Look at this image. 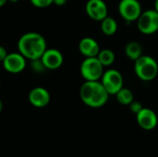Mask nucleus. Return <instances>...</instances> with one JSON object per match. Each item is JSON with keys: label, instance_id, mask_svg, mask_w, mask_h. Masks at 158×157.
<instances>
[{"label": "nucleus", "instance_id": "7", "mask_svg": "<svg viewBox=\"0 0 158 157\" xmlns=\"http://www.w3.org/2000/svg\"><path fill=\"white\" fill-rule=\"evenodd\" d=\"M118 8L119 15L128 23L137 21L143 12L138 0H120Z\"/></svg>", "mask_w": 158, "mask_h": 157}, {"label": "nucleus", "instance_id": "26", "mask_svg": "<svg viewBox=\"0 0 158 157\" xmlns=\"http://www.w3.org/2000/svg\"><path fill=\"white\" fill-rule=\"evenodd\" d=\"M8 2H11V3H17L19 0H7Z\"/></svg>", "mask_w": 158, "mask_h": 157}, {"label": "nucleus", "instance_id": "16", "mask_svg": "<svg viewBox=\"0 0 158 157\" xmlns=\"http://www.w3.org/2000/svg\"><path fill=\"white\" fill-rule=\"evenodd\" d=\"M97 58L104 67H110L116 60V55L111 49H103L100 50Z\"/></svg>", "mask_w": 158, "mask_h": 157}, {"label": "nucleus", "instance_id": "6", "mask_svg": "<svg viewBox=\"0 0 158 157\" xmlns=\"http://www.w3.org/2000/svg\"><path fill=\"white\" fill-rule=\"evenodd\" d=\"M123 76L122 74L114 68H109L106 71H104V74L101 78V83L107 91L109 94H115L123 88Z\"/></svg>", "mask_w": 158, "mask_h": 157}, {"label": "nucleus", "instance_id": "25", "mask_svg": "<svg viewBox=\"0 0 158 157\" xmlns=\"http://www.w3.org/2000/svg\"><path fill=\"white\" fill-rule=\"evenodd\" d=\"M2 109H3V104H2V101L0 100V113L2 112Z\"/></svg>", "mask_w": 158, "mask_h": 157}, {"label": "nucleus", "instance_id": "23", "mask_svg": "<svg viewBox=\"0 0 158 157\" xmlns=\"http://www.w3.org/2000/svg\"><path fill=\"white\" fill-rule=\"evenodd\" d=\"M6 2H7V0H0V7L3 6Z\"/></svg>", "mask_w": 158, "mask_h": 157}, {"label": "nucleus", "instance_id": "22", "mask_svg": "<svg viewBox=\"0 0 158 157\" xmlns=\"http://www.w3.org/2000/svg\"><path fill=\"white\" fill-rule=\"evenodd\" d=\"M66 3H67V0H54L53 4H55L56 6H64Z\"/></svg>", "mask_w": 158, "mask_h": 157}, {"label": "nucleus", "instance_id": "2", "mask_svg": "<svg viewBox=\"0 0 158 157\" xmlns=\"http://www.w3.org/2000/svg\"><path fill=\"white\" fill-rule=\"evenodd\" d=\"M109 93L99 81H85L81 86L80 97L84 105L92 108L104 106L109 98Z\"/></svg>", "mask_w": 158, "mask_h": 157}, {"label": "nucleus", "instance_id": "17", "mask_svg": "<svg viewBox=\"0 0 158 157\" xmlns=\"http://www.w3.org/2000/svg\"><path fill=\"white\" fill-rule=\"evenodd\" d=\"M116 96L118 102L122 105H130L131 102L134 100L133 93L130 89L124 87L116 93Z\"/></svg>", "mask_w": 158, "mask_h": 157}, {"label": "nucleus", "instance_id": "5", "mask_svg": "<svg viewBox=\"0 0 158 157\" xmlns=\"http://www.w3.org/2000/svg\"><path fill=\"white\" fill-rule=\"evenodd\" d=\"M139 31L146 35L156 33L158 31V12L154 9H147L142 12L137 19Z\"/></svg>", "mask_w": 158, "mask_h": 157}, {"label": "nucleus", "instance_id": "21", "mask_svg": "<svg viewBox=\"0 0 158 157\" xmlns=\"http://www.w3.org/2000/svg\"><path fill=\"white\" fill-rule=\"evenodd\" d=\"M7 51H6V49L4 47V46H2V45H0V62H3L4 61V59L6 58V56H7Z\"/></svg>", "mask_w": 158, "mask_h": 157}, {"label": "nucleus", "instance_id": "14", "mask_svg": "<svg viewBox=\"0 0 158 157\" xmlns=\"http://www.w3.org/2000/svg\"><path fill=\"white\" fill-rule=\"evenodd\" d=\"M125 55L128 58L132 61L137 60L140 56H143V47L142 44L138 42L132 41L127 43L125 46Z\"/></svg>", "mask_w": 158, "mask_h": 157}, {"label": "nucleus", "instance_id": "15", "mask_svg": "<svg viewBox=\"0 0 158 157\" xmlns=\"http://www.w3.org/2000/svg\"><path fill=\"white\" fill-rule=\"evenodd\" d=\"M101 31L105 35L111 36L115 34L118 31L117 20L109 16H106L104 19L101 20Z\"/></svg>", "mask_w": 158, "mask_h": 157}, {"label": "nucleus", "instance_id": "19", "mask_svg": "<svg viewBox=\"0 0 158 157\" xmlns=\"http://www.w3.org/2000/svg\"><path fill=\"white\" fill-rule=\"evenodd\" d=\"M31 68L35 72H42L43 70L46 69L45 67L44 66V63L42 62L41 58L31 60Z\"/></svg>", "mask_w": 158, "mask_h": 157}, {"label": "nucleus", "instance_id": "4", "mask_svg": "<svg viewBox=\"0 0 158 157\" xmlns=\"http://www.w3.org/2000/svg\"><path fill=\"white\" fill-rule=\"evenodd\" d=\"M104 68L97 56L86 57L81 65V74L85 81H99L104 74Z\"/></svg>", "mask_w": 158, "mask_h": 157}, {"label": "nucleus", "instance_id": "20", "mask_svg": "<svg viewBox=\"0 0 158 157\" xmlns=\"http://www.w3.org/2000/svg\"><path fill=\"white\" fill-rule=\"evenodd\" d=\"M130 108H131V111L133 114L137 115V114L143 108V105H142L141 102L133 100V101L131 102V104L130 105Z\"/></svg>", "mask_w": 158, "mask_h": 157}, {"label": "nucleus", "instance_id": "3", "mask_svg": "<svg viewBox=\"0 0 158 157\" xmlns=\"http://www.w3.org/2000/svg\"><path fill=\"white\" fill-rule=\"evenodd\" d=\"M134 71L140 80L143 81H151L157 76V62L154 57L143 55L134 61Z\"/></svg>", "mask_w": 158, "mask_h": 157}, {"label": "nucleus", "instance_id": "1", "mask_svg": "<svg viewBox=\"0 0 158 157\" xmlns=\"http://www.w3.org/2000/svg\"><path fill=\"white\" fill-rule=\"evenodd\" d=\"M18 49L26 59H39L47 49L46 41L44 37L38 32H27L19 38Z\"/></svg>", "mask_w": 158, "mask_h": 157}, {"label": "nucleus", "instance_id": "11", "mask_svg": "<svg viewBox=\"0 0 158 157\" xmlns=\"http://www.w3.org/2000/svg\"><path fill=\"white\" fill-rule=\"evenodd\" d=\"M42 62L46 69L55 70L59 68L64 61V57L62 53L55 48L46 49L41 57Z\"/></svg>", "mask_w": 158, "mask_h": 157}, {"label": "nucleus", "instance_id": "10", "mask_svg": "<svg viewBox=\"0 0 158 157\" xmlns=\"http://www.w3.org/2000/svg\"><path fill=\"white\" fill-rule=\"evenodd\" d=\"M136 120L142 129L152 130L158 125V115L154 110L143 107L136 115Z\"/></svg>", "mask_w": 158, "mask_h": 157}, {"label": "nucleus", "instance_id": "8", "mask_svg": "<svg viewBox=\"0 0 158 157\" xmlns=\"http://www.w3.org/2000/svg\"><path fill=\"white\" fill-rule=\"evenodd\" d=\"M2 63L4 68L7 72L13 74L19 73L26 68V58L19 52L8 53Z\"/></svg>", "mask_w": 158, "mask_h": 157}, {"label": "nucleus", "instance_id": "12", "mask_svg": "<svg viewBox=\"0 0 158 157\" xmlns=\"http://www.w3.org/2000/svg\"><path fill=\"white\" fill-rule=\"evenodd\" d=\"M29 102L31 105L37 108L46 106L50 102V93L44 87H35L29 93Z\"/></svg>", "mask_w": 158, "mask_h": 157}, {"label": "nucleus", "instance_id": "9", "mask_svg": "<svg viewBox=\"0 0 158 157\" xmlns=\"http://www.w3.org/2000/svg\"><path fill=\"white\" fill-rule=\"evenodd\" d=\"M87 15L94 20L101 21L108 13V8L104 0H88L85 6Z\"/></svg>", "mask_w": 158, "mask_h": 157}, {"label": "nucleus", "instance_id": "18", "mask_svg": "<svg viewBox=\"0 0 158 157\" xmlns=\"http://www.w3.org/2000/svg\"><path fill=\"white\" fill-rule=\"evenodd\" d=\"M30 1L34 6L39 8L47 7L54 3V0H30Z\"/></svg>", "mask_w": 158, "mask_h": 157}, {"label": "nucleus", "instance_id": "24", "mask_svg": "<svg viewBox=\"0 0 158 157\" xmlns=\"http://www.w3.org/2000/svg\"><path fill=\"white\" fill-rule=\"evenodd\" d=\"M155 9L158 12V0L155 1Z\"/></svg>", "mask_w": 158, "mask_h": 157}, {"label": "nucleus", "instance_id": "13", "mask_svg": "<svg viewBox=\"0 0 158 157\" xmlns=\"http://www.w3.org/2000/svg\"><path fill=\"white\" fill-rule=\"evenodd\" d=\"M79 50L85 57L97 56L100 52L99 43L92 37H84L79 43Z\"/></svg>", "mask_w": 158, "mask_h": 157}]
</instances>
